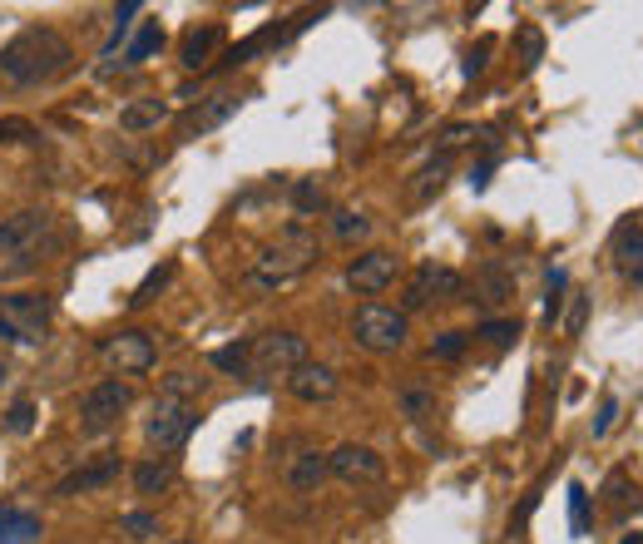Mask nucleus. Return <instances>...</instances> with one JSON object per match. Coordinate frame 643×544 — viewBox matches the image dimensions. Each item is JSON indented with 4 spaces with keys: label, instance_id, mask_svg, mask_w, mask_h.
<instances>
[{
    "label": "nucleus",
    "instance_id": "1",
    "mask_svg": "<svg viewBox=\"0 0 643 544\" xmlns=\"http://www.w3.org/2000/svg\"><path fill=\"white\" fill-rule=\"evenodd\" d=\"M75 50L60 30L35 25V30H20L6 50H0V80L15 84V90H30V84H50L70 70Z\"/></svg>",
    "mask_w": 643,
    "mask_h": 544
},
{
    "label": "nucleus",
    "instance_id": "2",
    "mask_svg": "<svg viewBox=\"0 0 643 544\" xmlns=\"http://www.w3.org/2000/svg\"><path fill=\"white\" fill-rule=\"evenodd\" d=\"M312 263H318V238H312L308 228H288L272 248H262L258 258H252L248 283L262 287V292H272V287H288L292 277H302Z\"/></svg>",
    "mask_w": 643,
    "mask_h": 544
},
{
    "label": "nucleus",
    "instance_id": "3",
    "mask_svg": "<svg viewBox=\"0 0 643 544\" xmlns=\"http://www.w3.org/2000/svg\"><path fill=\"white\" fill-rule=\"evenodd\" d=\"M50 238H55V213L45 208H20L0 218V258H25Z\"/></svg>",
    "mask_w": 643,
    "mask_h": 544
},
{
    "label": "nucleus",
    "instance_id": "4",
    "mask_svg": "<svg viewBox=\"0 0 643 544\" xmlns=\"http://www.w3.org/2000/svg\"><path fill=\"white\" fill-rule=\"evenodd\" d=\"M0 317L10 322L20 347H40L50 337V297L40 292H6L0 297Z\"/></svg>",
    "mask_w": 643,
    "mask_h": 544
},
{
    "label": "nucleus",
    "instance_id": "5",
    "mask_svg": "<svg viewBox=\"0 0 643 544\" xmlns=\"http://www.w3.org/2000/svg\"><path fill=\"white\" fill-rule=\"evenodd\" d=\"M406 312H396V307H382V302H366L362 312H356L352 332L362 341L366 351H396L406 341Z\"/></svg>",
    "mask_w": 643,
    "mask_h": 544
},
{
    "label": "nucleus",
    "instance_id": "6",
    "mask_svg": "<svg viewBox=\"0 0 643 544\" xmlns=\"http://www.w3.org/2000/svg\"><path fill=\"white\" fill-rule=\"evenodd\" d=\"M129 407H134V387H129V381H120V377L94 381V387L80 397V415H84V425H90V431L114 425Z\"/></svg>",
    "mask_w": 643,
    "mask_h": 544
},
{
    "label": "nucleus",
    "instance_id": "7",
    "mask_svg": "<svg viewBox=\"0 0 643 544\" xmlns=\"http://www.w3.org/2000/svg\"><path fill=\"white\" fill-rule=\"evenodd\" d=\"M194 425H198V411L194 407L159 397V401H154V411H149V421H144V435H149L159 451H178V445L194 435Z\"/></svg>",
    "mask_w": 643,
    "mask_h": 544
},
{
    "label": "nucleus",
    "instance_id": "8",
    "mask_svg": "<svg viewBox=\"0 0 643 544\" xmlns=\"http://www.w3.org/2000/svg\"><path fill=\"white\" fill-rule=\"evenodd\" d=\"M302 361H308V337H298V332H262V337H252V367H258V371L292 377Z\"/></svg>",
    "mask_w": 643,
    "mask_h": 544
},
{
    "label": "nucleus",
    "instance_id": "9",
    "mask_svg": "<svg viewBox=\"0 0 643 544\" xmlns=\"http://www.w3.org/2000/svg\"><path fill=\"white\" fill-rule=\"evenodd\" d=\"M100 357L110 361L114 371H149L154 367V357H159V347H154V337L149 332H114V337H104L100 341Z\"/></svg>",
    "mask_w": 643,
    "mask_h": 544
},
{
    "label": "nucleus",
    "instance_id": "10",
    "mask_svg": "<svg viewBox=\"0 0 643 544\" xmlns=\"http://www.w3.org/2000/svg\"><path fill=\"white\" fill-rule=\"evenodd\" d=\"M466 292V277L450 273V268H436V263H421L416 283L406 287V307L416 312V307H431V302H450V297Z\"/></svg>",
    "mask_w": 643,
    "mask_h": 544
},
{
    "label": "nucleus",
    "instance_id": "11",
    "mask_svg": "<svg viewBox=\"0 0 643 544\" xmlns=\"http://www.w3.org/2000/svg\"><path fill=\"white\" fill-rule=\"evenodd\" d=\"M238 94L234 90H218V94H208V100H198L194 110L184 114V124H178V134L184 138H204V134H214L218 124H228L238 114Z\"/></svg>",
    "mask_w": 643,
    "mask_h": 544
},
{
    "label": "nucleus",
    "instance_id": "12",
    "mask_svg": "<svg viewBox=\"0 0 643 544\" xmlns=\"http://www.w3.org/2000/svg\"><path fill=\"white\" fill-rule=\"evenodd\" d=\"M326 471L332 475H342V480H382V455L372 451V445H356V441H346V445H336L332 455H326Z\"/></svg>",
    "mask_w": 643,
    "mask_h": 544
},
{
    "label": "nucleus",
    "instance_id": "13",
    "mask_svg": "<svg viewBox=\"0 0 643 544\" xmlns=\"http://www.w3.org/2000/svg\"><path fill=\"white\" fill-rule=\"evenodd\" d=\"M392 277H396V258L376 248V253H362V258L346 268V287H352V292H362V297H372V292H382Z\"/></svg>",
    "mask_w": 643,
    "mask_h": 544
},
{
    "label": "nucleus",
    "instance_id": "14",
    "mask_svg": "<svg viewBox=\"0 0 643 544\" xmlns=\"http://www.w3.org/2000/svg\"><path fill=\"white\" fill-rule=\"evenodd\" d=\"M120 480V455H94L84 471H75V475H65L55 485V495H65V500H75V495H90V490H104V485H114Z\"/></svg>",
    "mask_w": 643,
    "mask_h": 544
},
{
    "label": "nucleus",
    "instance_id": "15",
    "mask_svg": "<svg viewBox=\"0 0 643 544\" xmlns=\"http://www.w3.org/2000/svg\"><path fill=\"white\" fill-rule=\"evenodd\" d=\"M288 391L298 401H308V407L312 401H332L336 397V371L322 367V361H302V367L288 377Z\"/></svg>",
    "mask_w": 643,
    "mask_h": 544
},
{
    "label": "nucleus",
    "instance_id": "16",
    "mask_svg": "<svg viewBox=\"0 0 643 544\" xmlns=\"http://www.w3.org/2000/svg\"><path fill=\"white\" fill-rule=\"evenodd\" d=\"M218 45H224V25H198L184 35V45H178V65L184 70H208V60L218 55Z\"/></svg>",
    "mask_w": 643,
    "mask_h": 544
},
{
    "label": "nucleus",
    "instance_id": "17",
    "mask_svg": "<svg viewBox=\"0 0 643 544\" xmlns=\"http://www.w3.org/2000/svg\"><path fill=\"white\" fill-rule=\"evenodd\" d=\"M45 525L25 505H0V544H40Z\"/></svg>",
    "mask_w": 643,
    "mask_h": 544
},
{
    "label": "nucleus",
    "instance_id": "18",
    "mask_svg": "<svg viewBox=\"0 0 643 544\" xmlns=\"http://www.w3.org/2000/svg\"><path fill=\"white\" fill-rule=\"evenodd\" d=\"M326 475H332V471H326V455L322 451H298V455H292V465H288V485L302 490V495H312Z\"/></svg>",
    "mask_w": 643,
    "mask_h": 544
},
{
    "label": "nucleus",
    "instance_id": "19",
    "mask_svg": "<svg viewBox=\"0 0 643 544\" xmlns=\"http://www.w3.org/2000/svg\"><path fill=\"white\" fill-rule=\"evenodd\" d=\"M168 120V104L164 100H134L120 110V130L124 134H144V130H159Z\"/></svg>",
    "mask_w": 643,
    "mask_h": 544
},
{
    "label": "nucleus",
    "instance_id": "20",
    "mask_svg": "<svg viewBox=\"0 0 643 544\" xmlns=\"http://www.w3.org/2000/svg\"><path fill=\"white\" fill-rule=\"evenodd\" d=\"M139 0H129V6H120V10H114V35L110 40H104V50H100V74H110L114 70V55H120V50H124V40H129L134 35V16H139Z\"/></svg>",
    "mask_w": 643,
    "mask_h": 544
},
{
    "label": "nucleus",
    "instance_id": "21",
    "mask_svg": "<svg viewBox=\"0 0 643 544\" xmlns=\"http://www.w3.org/2000/svg\"><path fill=\"white\" fill-rule=\"evenodd\" d=\"M614 258H619V268L634 277V287H643V228H634V223H629V228H619Z\"/></svg>",
    "mask_w": 643,
    "mask_h": 544
},
{
    "label": "nucleus",
    "instance_id": "22",
    "mask_svg": "<svg viewBox=\"0 0 643 544\" xmlns=\"http://www.w3.org/2000/svg\"><path fill=\"white\" fill-rule=\"evenodd\" d=\"M174 475H178L174 455H149V461L134 471V490H139V495H159V490L174 485Z\"/></svg>",
    "mask_w": 643,
    "mask_h": 544
},
{
    "label": "nucleus",
    "instance_id": "23",
    "mask_svg": "<svg viewBox=\"0 0 643 544\" xmlns=\"http://www.w3.org/2000/svg\"><path fill=\"white\" fill-rule=\"evenodd\" d=\"M159 50H164V25H159V20H144L139 35L129 40V50H124L120 65H129V70H134V65H144V60H154Z\"/></svg>",
    "mask_w": 643,
    "mask_h": 544
},
{
    "label": "nucleus",
    "instance_id": "24",
    "mask_svg": "<svg viewBox=\"0 0 643 544\" xmlns=\"http://www.w3.org/2000/svg\"><path fill=\"white\" fill-rule=\"evenodd\" d=\"M476 292H480V302H505V297H515V277L500 263H485L476 273Z\"/></svg>",
    "mask_w": 643,
    "mask_h": 544
},
{
    "label": "nucleus",
    "instance_id": "25",
    "mask_svg": "<svg viewBox=\"0 0 643 544\" xmlns=\"http://www.w3.org/2000/svg\"><path fill=\"white\" fill-rule=\"evenodd\" d=\"M326 228H332L336 243H362L366 233H372V218H366V213H356V208H332Z\"/></svg>",
    "mask_w": 643,
    "mask_h": 544
},
{
    "label": "nucleus",
    "instance_id": "26",
    "mask_svg": "<svg viewBox=\"0 0 643 544\" xmlns=\"http://www.w3.org/2000/svg\"><path fill=\"white\" fill-rule=\"evenodd\" d=\"M204 391H208V377H194V371H174V377H164L159 397L184 401V407H188V397H204Z\"/></svg>",
    "mask_w": 643,
    "mask_h": 544
},
{
    "label": "nucleus",
    "instance_id": "27",
    "mask_svg": "<svg viewBox=\"0 0 643 544\" xmlns=\"http://www.w3.org/2000/svg\"><path fill=\"white\" fill-rule=\"evenodd\" d=\"M604 500L614 505V515H624L629 505H639V490L629 485V475H624V471H614V475L604 480Z\"/></svg>",
    "mask_w": 643,
    "mask_h": 544
},
{
    "label": "nucleus",
    "instance_id": "28",
    "mask_svg": "<svg viewBox=\"0 0 643 544\" xmlns=\"http://www.w3.org/2000/svg\"><path fill=\"white\" fill-rule=\"evenodd\" d=\"M214 367L218 371H248L252 367V341H228V347H218Z\"/></svg>",
    "mask_w": 643,
    "mask_h": 544
},
{
    "label": "nucleus",
    "instance_id": "29",
    "mask_svg": "<svg viewBox=\"0 0 643 544\" xmlns=\"http://www.w3.org/2000/svg\"><path fill=\"white\" fill-rule=\"evenodd\" d=\"M569 535L574 540L589 535V490L584 485H569Z\"/></svg>",
    "mask_w": 643,
    "mask_h": 544
},
{
    "label": "nucleus",
    "instance_id": "30",
    "mask_svg": "<svg viewBox=\"0 0 643 544\" xmlns=\"http://www.w3.org/2000/svg\"><path fill=\"white\" fill-rule=\"evenodd\" d=\"M168 277H174V263H159V268H154V273H149V277H144V283H139V287H134V297H129V302H134V307L154 302V292H159V287L168 283Z\"/></svg>",
    "mask_w": 643,
    "mask_h": 544
},
{
    "label": "nucleus",
    "instance_id": "31",
    "mask_svg": "<svg viewBox=\"0 0 643 544\" xmlns=\"http://www.w3.org/2000/svg\"><path fill=\"white\" fill-rule=\"evenodd\" d=\"M120 530H124L129 540H149V535H159V520H154L149 510H134V515L120 520Z\"/></svg>",
    "mask_w": 643,
    "mask_h": 544
},
{
    "label": "nucleus",
    "instance_id": "32",
    "mask_svg": "<svg viewBox=\"0 0 643 544\" xmlns=\"http://www.w3.org/2000/svg\"><path fill=\"white\" fill-rule=\"evenodd\" d=\"M292 204H298V213H318L326 198H322V184L318 178H302L298 188H292Z\"/></svg>",
    "mask_w": 643,
    "mask_h": 544
},
{
    "label": "nucleus",
    "instance_id": "33",
    "mask_svg": "<svg viewBox=\"0 0 643 544\" xmlns=\"http://www.w3.org/2000/svg\"><path fill=\"white\" fill-rule=\"evenodd\" d=\"M30 425H35V401H30V397H20V401H15V407H10V411H6V431L25 435V431H30Z\"/></svg>",
    "mask_w": 643,
    "mask_h": 544
},
{
    "label": "nucleus",
    "instance_id": "34",
    "mask_svg": "<svg viewBox=\"0 0 643 544\" xmlns=\"http://www.w3.org/2000/svg\"><path fill=\"white\" fill-rule=\"evenodd\" d=\"M476 337H485L490 347H510V341L520 337V322H505V317H500V322H480Z\"/></svg>",
    "mask_w": 643,
    "mask_h": 544
},
{
    "label": "nucleus",
    "instance_id": "35",
    "mask_svg": "<svg viewBox=\"0 0 643 544\" xmlns=\"http://www.w3.org/2000/svg\"><path fill=\"white\" fill-rule=\"evenodd\" d=\"M466 332H440L436 341H431V357H440V361H456L460 351H466Z\"/></svg>",
    "mask_w": 643,
    "mask_h": 544
},
{
    "label": "nucleus",
    "instance_id": "36",
    "mask_svg": "<svg viewBox=\"0 0 643 544\" xmlns=\"http://www.w3.org/2000/svg\"><path fill=\"white\" fill-rule=\"evenodd\" d=\"M30 138H40L30 120H0V144H30Z\"/></svg>",
    "mask_w": 643,
    "mask_h": 544
},
{
    "label": "nucleus",
    "instance_id": "37",
    "mask_svg": "<svg viewBox=\"0 0 643 544\" xmlns=\"http://www.w3.org/2000/svg\"><path fill=\"white\" fill-rule=\"evenodd\" d=\"M584 312H589V297L574 292V302H569V312H564V332H569V337L584 332Z\"/></svg>",
    "mask_w": 643,
    "mask_h": 544
},
{
    "label": "nucleus",
    "instance_id": "38",
    "mask_svg": "<svg viewBox=\"0 0 643 544\" xmlns=\"http://www.w3.org/2000/svg\"><path fill=\"white\" fill-rule=\"evenodd\" d=\"M564 287H569V273L564 268H550V302H545V317H550V322L560 317V292H564Z\"/></svg>",
    "mask_w": 643,
    "mask_h": 544
},
{
    "label": "nucleus",
    "instance_id": "39",
    "mask_svg": "<svg viewBox=\"0 0 643 544\" xmlns=\"http://www.w3.org/2000/svg\"><path fill=\"white\" fill-rule=\"evenodd\" d=\"M614 421H619V401L604 397V407H599V421H594V441H604V435L614 431Z\"/></svg>",
    "mask_w": 643,
    "mask_h": 544
},
{
    "label": "nucleus",
    "instance_id": "40",
    "mask_svg": "<svg viewBox=\"0 0 643 544\" xmlns=\"http://www.w3.org/2000/svg\"><path fill=\"white\" fill-rule=\"evenodd\" d=\"M485 60H490V40H480V45L470 50V55H466V65H460V74H466V80H476V74L485 70Z\"/></svg>",
    "mask_w": 643,
    "mask_h": 544
},
{
    "label": "nucleus",
    "instance_id": "41",
    "mask_svg": "<svg viewBox=\"0 0 643 544\" xmlns=\"http://www.w3.org/2000/svg\"><path fill=\"white\" fill-rule=\"evenodd\" d=\"M540 55H545V35L540 30H525V70L540 65Z\"/></svg>",
    "mask_w": 643,
    "mask_h": 544
},
{
    "label": "nucleus",
    "instance_id": "42",
    "mask_svg": "<svg viewBox=\"0 0 643 544\" xmlns=\"http://www.w3.org/2000/svg\"><path fill=\"white\" fill-rule=\"evenodd\" d=\"M440 184H446V158H436V164H431L426 174H421V198H426L431 188H440Z\"/></svg>",
    "mask_w": 643,
    "mask_h": 544
},
{
    "label": "nucleus",
    "instance_id": "43",
    "mask_svg": "<svg viewBox=\"0 0 643 544\" xmlns=\"http://www.w3.org/2000/svg\"><path fill=\"white\" fill-rule=\"evenodd\" d=\"M402 407H406V415H426L436 401H431L426 391H402Z\"/></svg>",
    "mask_w": 643,
    "mask_h": 544
},
{
    "label": "nucleus",
    "instance_id": "44",
    "mask_svg": "<svg viewBox=\"0 0 643 544\" xmlns=\"http://www.w3.org/2000/svg\"><path fill=\"white\" fill-rule=\"evenodd\" d=\"M490 174H495V158H480V164L470 168V188H485V184H490Z\"/></svg>",
    "mask_w": 643,
    "mask_h": 544
},
{
    "label": "nucleus",
    "instance_id": "45",
    "mask_svg": "<svg viewBox=\"0 0 643 544\" xmlns=\"http://www.w3.org/2000/svg\"><path fill=\"white\" fill-rule=\"evenodd\" d=\"M470 134H476V130H470V124H456V130H446V138H440V144H446V148H456V144H466Z\"/></svg>",
    "mask_w": 643,
    "mask_h": 544
},
{
    "label": "nucleus",
    "instance_id": "46",
    "mask_svg": "<svg viewBox=\"0 0 643 544\" xmlns=\"http://www.w3.org/2000/svg\"><path fill=\"white\" fill-rule=\"evenodd\" d=\"M624 544H643V535H624Z\"/></svg>",
    "mask_w": 643,
    "mask_h": 544
},
{
    "label": "nucleus",
    "instance_id": "47",
    "mask_svg": "<svg viewBox=\"0 0 643 544\" xmlns=\"http://www.w3.org/2000/svg\"><path fill=\"white\" fill-rule=\"evenodd\" d=\"M168 544H194V540H168Z\"/></svg>",
    "mask_w": 643,
    "mask_h": 544
},
{
    "label": "nucleus",
    "instance_id": "48",
    "mask_svg": "<svg viewBox=\"0 0 643 544\" xmlns=\"http://www.w3.org/2000/svg\"><path fill=\"white\" fill-rule=\"evenodd\" d=\"M0 381H6V361H0Z\"/></svg>",
    "mask_w": 643,
    "mask_h": 544
}]
</instances>
